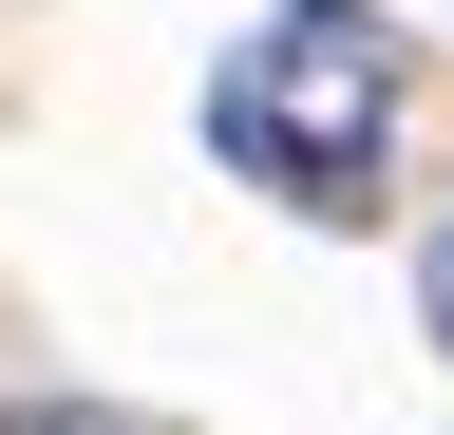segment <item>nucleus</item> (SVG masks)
<instances>
[{"instance_id": "nucleus-1", "label": "nucleus", "mask_w": 454, "mask_h": 435, "mask_svg": "<svg viewBox=\"0 0 454 435\" xmlns=\"http://www.w3.org/2000/svg\"><path fill=\"white\" fill-rule=\"evenodd\" d=\"M397 95H417V38H397L379 0H265V19L227 38V76H208V151L247 190L322 208V228H360L379 151H397Z\"/></svg>"}, {"instance_id": "nucleus-3", "label": "nucleus", "mask_w": 454, "mask_h": 435, "mask_svg": "<svg viewBox=\"0 0 454 435\" xmlns=\"http://www.w3.org/2000/svg\"><path fill=\"white\" fill-rule=\"evenodd\" d=\"M417 322H435V341H454V228L417 246Z\"/></svg>"}, {"instance_id": "nucleus-2", "label": "nucleus", "mask_w": 454, "mask_h": 435, "mask_svg": "<svg viewBox=\"0 0 454 435\" xmlns=\"http://www.w3.org/2000/svg\"><path fill=\"white\" fill-rule=\"evenodd\" d=\"M0 435H152V416H114V398H20Z\"/></svg>"}]
</instances>
